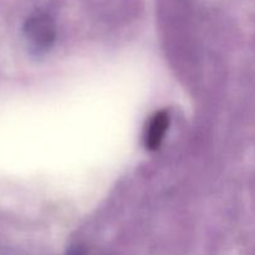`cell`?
I'll return each instance as SVG.
<instances>
[{
	"label": "cell",
	"instance_id": "obj_1",
	"mask_svg": "<svg viewBox=\"0 0 255 255\" xmlns=\"http://www.w3.org/2000/svg\"><path fill=\"white\" fill-rule=\"evenodd\" d=\"M26 35L35 47L47 49L55 36V27L51 19L44 14L34 15L26 22Z\"/></svg>",
	"mask_w": 255,
	"mask_h": 255
},
{
	"label": "cell",
	"instance_id": "obj_2",
	"mask_svg": "<svg viewBox=\"0 0 255 255\" xmlns=\"http://www.w3.org/2000/svg\"><path fill=\"white\" fill-rule=\"evenodd\" d=\"M168 126L169 116L164 111L157 112L153 117H151L144 133V143L147 148L154 151L161 146Z\"/></svg>",
	"mask_w": 255,
	"mask_h": 255
},
{
	"label": "cell",
	"instance_id": "obj_3",
	"mask_svg": "<svg viewBox=\"0 0 255 255\" xmlns=\"http://www.w3.org/2000/svg\"><path fill=\"white\" fill-rule=\"evenodd\" d=\"M69 255H84V253H82L80 249H74V251H71L69 253Z\"/></svg>",
	"mask_w": 255,
	"mask_h": 255
}]
</instances>
